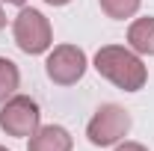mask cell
Masks as SVG:
<instances>
[{
	"label": "cell",
	"mask_w": 154,
	"mask_h": 151,
	"mask_svg": "<svg viewBox=\"0 0 154 151\" xmlns=\"http://www.w3.org/2000/svg\"><path fill=\"white\" fill-rule=\"evenodd\" d=\"M45 71H48V77H51L54 83L71 86V83H77V80L83 77V71H86V54H83L80 48H74V45H59V48H54V54L48 57Z\"/></svg>",
	"instance_id": "cell-5"
},
{
	"label": "cell",
	"mask_w": 154,
	"mask_h": 151,
	"mask_svg": "<svg viewBox=\"0 0 154 151\" xmlns=\"http://www.w3.org/2000/svg\"><path fill=\"white\" fill-rule=\"evenodd\" d=\"M116 151H148L145 145H139V142H125V145H119Z\"/></svg>",
	"instance_id": "cell-10"
},
{
	"label": "cell",
	"mask_w": 154,
	"mask_h": 151,
	"mask_svg": "<svg viewBox=\"0 0 154 151\" xmlns=\"http://www.w3.org/2000/svg\"><path fill=\"white\" fill-rule=\"evenodd\" d=\"M12 33H15V45L24 54H45L51 48V39H54L51 24L38 9H21Z\"/></svg>",
	"instance_id": "cell-2"
},
{
	"label": "cell",
	"mask_w": 154,
	"mask_h": 151,
	"mask_svg": "<svg viewBox=\"0 0 154 151\" xmlns=\"http://www.w3.org/2000/svg\"><path fill=\"white\" fill-rule=\"evenodd\" d=\"M38 104L27 95H12L0 110V128L9 136H33L38 128Z\"/></svg>",
	"instance_id": "cell-4"
},
{
	"label": "cell",
	"mask_w": 154,
	"mask_h": 151,
	"mask_svg": "<svg viewBox=\"0 0 154 151\" xmlns=\"http://www.w3.org/2000/svg\"><path fill=\"white\" fill-rule=\"evenodd\" d=\"M6 27V15H3V9H0V30Z\"/></svg>",
	"instance_id": "cell-12"
},
{
	"label": "cell",
	"mask_w": 154,
	"mask_h": 151,
	"mask_svg": "<svg viewBox=\"0 0 154 151\" xmlns=\"http://www.w3.org/2000/svg\"><path fill=\"white\" fill-rule=\"evenodd\" d=\"M45 3H51V6H65L68 0H45Z\"/></svg>",
	"instance_id": "cell-11"
},
{
	"label": "cell",
	"mask_w": 154,
	"mask_h": 151,
	"mask_svg": "<svg viewBox=\"0 0 154 151\" xmlns=\"http://www.w3.org/2000/svg\"><path fill=\"white\" fill-rule=\"evenodd\" d=\"M27 151H71V133L59 125L36 128V133L27 142Z\"/></svg>",
	"instance_id": "cell-6"
},
{
	"label": "cell",
	"mask_w": 154,
	"mask_h": 151,
	"mask_svg": "<svg viewBox=\"0 0 154 151\" xmlns=\"http://www.w3.org/2000/svg\"><path fill=\"white\" fill-rule=\"evenodd\" d=\"M6 3H15V6H24L27 0H6Z\"/></svg>",
	"instance_id": "cell-13"
},
{
	"label": "cell",
	"mask_w": 154,
	"mask_h": 151,
	"mask_svg": "<svg viewBox=\"0 0 154 151\" xmlns=\"http://www.w3.org/2000/svg\"><path fill=\"white\" fill-rule=\"evenodd\" d=\"M95 68L101 77H107L110 83H116L119 89L125 92H136L145 86L148 71L145 65L139 62L136 54H131L128 48H119V45H107L95 54Z\"/></svg>",
	"instance_id": "cell-1"
},
{
	"label": "cell",
	"mask_w": 154,
	"mask_h": 151,
	"mask_svg": "<svg viewBox=\"0 0 154 151\" xmlns=\"http://www.w3.org/2000/svg\"><path fill=\"white\" fill-rule=\"evenodd\" d=\"M128 131H131V116H128V110H122L119 104H104L92 116V122L86 128V136H89L92 145H101L104 148V145L119 142Z\"/></svg>",
	"instance_id": "cell-3"
},
{
	"label": "cell",
	"mask_w": 154,
	"mask_h": 151,
	"mask_svg": "<svg viewBox=\"0 0 154 151\" xmlns=\"http://www.w3.org/2000/svg\"><path fill=\"white\" fill-rule=\"evenodd\" d=\"M101 9L110 15V18H131L136 9H139V0H101Z\"/></svg>",
	"instance_id": "cell-9"
},
{
	"label": "cell",
	"mask_w": 154,
	"mask_h": 151,
	"mask_svg": "<svg viewBox=\"0 0 154 151\" xmlns=\"http://www.w3.org/2000/svg\"><path fill=\"white\" fill-rule=\"evenodd\" d=\"M21 83V74H18V65L12 62V59L0 57V104L6 101V98H12L15 89H18Z\"/></svg>",
	"instance_id": "cell-8"
},
{
	"label": "cell",
	"mask_w": 154,
	"mask_h": 151,
	"mask_svg": "<svg viewBox=\"0 0 154 151\" xmlns=\"http://www.w3.org/2000/svg\"><path fill=\"white\" fill-rule=\"evenodd\" d=\"M0 151H6V148H0Z\"/></svg>",
	"instance_id": "cell-14"
},
{
	"label": "cell",
	"mask_w": 154,
	"mask_h": 151,
	"mask_svg": "<svg viewBox=\"0 0 154 151\" xmlns=\"http://www.w3.org/2000/svg\"><path fill=\"white\" fill-rule=\"evenodd\" d=\"M128 42L136 54H154V18H139L128 30Z\"/></svg>",
	"instance_id": "cell-7"
}]
</instances>
